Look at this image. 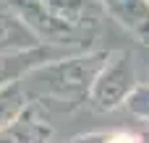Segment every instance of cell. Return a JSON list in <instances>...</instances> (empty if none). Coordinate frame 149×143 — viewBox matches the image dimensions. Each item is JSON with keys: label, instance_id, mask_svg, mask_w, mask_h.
<instances>
[{"label": "cell", "instance_id": "obj_1", "mask_svg": "<svg viewBox=\"0 0 149 143\" xmlns=\"http://www.w3.org/2000/svg\"><path fill=\"white\" fill-rule=\"evenodd\" d=\"M113 50H89L63 55L29 70L18 83L29 102H37L47 112H76L89 104L94 78L110 60Z\"/></svg>", "mask_w": 149, "mask_h": 143}, {"label": "cell", "instance_id": "obj_2", "mask_svg": "<svg viewBox=\"0 0 149 143\" xmlns=\"http://www.w3.org/2000/svg\"><path fill=\"white\" fill-rule=\"evenodd\" d=\"M136 86H139V81H136V68H134L131 52L113 50L110 60L105 63V68L94 78L86 107L94 112H115L126 104V99L131 96V91Z\"/></svg>", "mask_w": 149, "mask_h": 143}, {"label": "cell", "instance_id": "obj_3", "mask_svg": "<svg viewBox=\"0 0 149 143\" xmlns=\"http://www.w3.org/2000/svg\"><path fill=\"white\" fill-rule=\"evenodd\" d=\"M55 128L50 122V112L37 102H29L3 130L0 143H50Z\"/></svg>", "mask_w": 149, "mask_h": 143}, {"label": "cell", "instance_id": "obj_4", "mask_svg": "<svg viewBox=\"0 0 149 143\" xmlns=\"http://www.w3.org/2000/svg\"><path fill=\"white\" fill-rule=\"evenodd\" d=\"M63 55H73L68 50H60V47H50V44H42L37 50H29V52H18V55H0V89H5L8 83H16L21 81L29 70L45 65V63H52Z\"/></svg>", "mask_w": 149, "mask_h": 143}, {"label": "cell", "instance_id": "obj_5", "mask_svg": "<svg viewBox=\"0 0 149 143\" xmlns=\"http://www.w3.org/2000/svg\"><path fill=\"white\" fill-rule=\"evenodd\" d=\"M118 26H123L134 39L149 44V3L147 0H97Z\"/></svg>", "mask_w": 149, "mask_h": 143}, {"label": "cell", "instance_id": "obj_6", "mask_svg": "<svg viewBox=\"0 0 149 143\" xmlns=\"http://www.w3.org/2000/svg\"><path fill=\"white\" fill-rule=\"evenodd\" d=\"M42 47V39L21 21V16L0 0V55H18Z\"/></svg>", "mask_w": 149, "mask_h": 143}, {"label": "cell", "instance_id": "obj_7", "mask_svg": "<svg viewBox=\"0 0 149 143\" xmlns=\"http://www.w3.org/2000/svg\"><path fill=\"white\" fill-rule=\"evenodd\" d=\"M29 104V96L24 94L21 83H8L5 89H0V130Z\"/></svg>", "mask_w": 149, "mask_h": 143}, {"label": "cell", "instance_id": "obj_8", "mask_svg": "<svg viewBox=\"0 0 149 143\" xmlns=\"http://www.w3.org/2000/svg\"><path fill=\"white\" fill-rule=\"evenodd\" d=\"M123 109H128L131 117H136L141 122H149V83H139L131 91V96L126 99Z\"/></svg>", "mask_w": 149, "mask_h": 143}, {"label": "cell", "instance_id": "obj_9", "mask_svg": "<svg viewBox=\"0 0 149 143\" xmlns=\"http://www.w3.org/2000/svg\"><path fill=\"white\" fill-rule=\"evenodd\" d=\"M71 143H141V135L128 130H110V133H84Z\"/></svg>", "mask_w": 149, "mask_h": 143}, {"label": "cell", "instance_id": "obj_10", "mask_svg": "<svg viewBox=\"0 0 149 143\" xmlns=\"http://www.w3.org/2000/svg\"><path fill=\"white\" fill-rule=\"evenodd\" d=\"M141 143H149V133H147V135H141Z\"/></svg>", "mask_w": 149, "mask_h": 143}, {"label": "cell", "instance_id": "obj_11", "mask_svg": "<svg viewBox=\"0 0 149 143\" xmlns=\"http://www.w3.org/2000/svg\"><path fill=\"white\" fill-rule=\"evenodd\" d=\"M147 3H149V0H147Z\"/></svg>", "mask_w": 149, "mask_h": 143}]
</instances>
